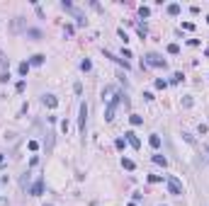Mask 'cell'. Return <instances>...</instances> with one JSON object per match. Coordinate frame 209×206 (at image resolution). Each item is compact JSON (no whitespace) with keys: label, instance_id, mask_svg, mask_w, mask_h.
Segmentation results:
<instances>
[{"label":"cell","instance_id":"obj_1","mask_svg":"<svg viewBox=\"0 0 209 206\" xmlns=\"http://www.w3.org/2000/svg\"><path fill=\"white\" fill-rule=\"evenodd\" d=\"M165 182H168V192H170L173 197H180V194H182V182H180L178 177L168 175V177H165Z\"/></svg>","mask_w":209,"mask_h":206},{"label":"cell","instance_id":"obj_2","mask_svg":"<svg viewBox=\"0 0 209 206\" xmlns=\"http://www.w3.org/2000/svg\"><path fill=\"white\" fill-rule=\"evenodd\" d=\"M146 66H153V68H165L168 63H165V58L163 56H158V54H146Z\"/></svg>","mask_w":209,"mask_h":206},{"label":"cell","instance_id":"obj_3","mask_svg":"<svg viewBox=\"0 0 209 206\" xmlns=\"http://www.w3.org/2000/svg\"><path fill=\"white\" fill-rule=\"evenodd\" d=\"M61 8H63V10H71V15L78 19V24H85V17H83V12H80V10H75L71 3H68V0H63V3H61Z\"/></svg>","mask_w":209,"mask_h":206},{"label":"cell","instance_id":"obj_4","mask_svg":"<svg viewBox=\"0 0 209 206\" xmlns=\"http://www.w3.org/2000/svg\"><path fill=\"white\" fill-rule=\"evenodd\" d=\"M85 124H88V104L83 102L80 104V116H78V129H80V133H85Z\"/></svg>","mask_w":209,"mask_h":206},{"label":"cell","instance_id":"obj_5","mask_svg":"<svg viewBox=\"0 0 209 206\" xmlns=\"http://www.w3.org/2000/svg\"><path fill=\"white\" fill-rule=\"evenodd\" d=\"M41 102H44V107H49V109H56V107H58V100H56L54 95H44Z\"/></svg>","mask_w":209,"mask_h":206},{"label":"cell","instance_id":"obj_6","mask_svg":"<svg viewBox=\"0 0 209 206\" xmlns=\"http://www.w3.org/2000/svg\"><path fill=\"white\" fill-rule=\"evenodd\" d=\"M124 136H127V141H129V143H131V148H141V141H139V136H136V133H134V131H127V133H124Z\"/></svg>","mask_w":209,"mask_h":206},{"label":"cell","instance_id":"obj_7","mask_svg":"<svg viewBox=\"0 0 209 206\" xmlns=\"http://www.w3.org/2000/svg\"><path fill=\"white\" fill-rule=\"evenodd\" d=\"M10 29H12V32H22V29H25V17H15L12 24H10ZM25 32H27V29H25Z\"/></svg>","mask_w":209,"mask_h":206},{"label":"cell","instance_id":"obj_8","mask_svg":"<svg viewBox=\"0 0 209 206\" xmlns=\"http://www.w3.org/2000/svg\"><path fill=\"white\" fill-rule=\"evenodd\" d=\"M41 192H44V182H41V179H36L34 184H32V197H39Z\"/></svg>","mask_w":209,"mask_h":206},{"label":"cell","instance_id":"obj_9","mask_svg":"<svg viewBox=\"0 0 209 206\" xmlns=\"http://www.w3.org/2000/svg\"><path fill=\"white\" fill-rule=\"evenodd\" d=\"M44 54H36V56H32L29 58V66H41V63H44Z\"/></svg>","mask_w":209,"mask_h":206},{"label":"cell","instance_id":"obj_10","mask_svg":"<svg viewBox=\"0 0 209 206\" xmlns=\"http://www.w3.org/2000/svg\"><path fill=\"white\" fill-rule=\"evenodd\" d=\"M168 15H180V5H178V3H170V5H168Z\"/></svg>","mask_w":209,"mask_h":206},{"label":"cell","instance_id":"obj_11","mask_svg":"<svg viewBox=\"0 0 209 206\" xmlns=\"http://www.w3.org/2000/svg\"><path fill=\"white\" fill-rule=\"evenodd\" d=\"M148 143H151L153 148H161V136H158V133H151V138H148Z\"/></svg>","mask_w":209,"mask_h":206},{"label":"cell","instance_id":"obj_12","mask_svg":"<svg viewBox=\"0 0 209 206\" xmlns=\"http://www.w3.org/2000/svg\"><path fill=\"white\" fill-rule=\"evenodd\" d=\"M25 34H27L29 39H34V41H36V39H41V32H39V29H27Z\"/></svg>","mask_w":209,"mask_h":206},{"label":"cell","instance_id":"obj_13","mask_svg":"<svg viewBox=\"0 0 209 206\" xmlns=\"http://www.w3.org/2000/svg\"><path fill=\"white\" fill-rule=\"evenodd\" d=\"M129 121L134 124V126H141V124H144V116H139V114H131V116H129Z\"/></svg>","mask_w":209,"mask_h":206},{"label":"cell","instance_id":"obj_14","mask_svg":"<svg viewBox=\"0 0 209 206\" xmlns=\"http://www.w3.org/2000/svg\"><path fill=\"white\" fill-rule=\"evenodd\" d=\"M122 167H124V170H134L136 165H134V160H129V158H122Z\"/></svg>","mask_w":209,"mask_h":206},{"label":"cell","instance_id":"obj_15","mask_svg":"<svg viewBox=\"0 0 209 206\" xmlns=\"http://www.w3.org/2000/svg\"><path fill=\"white\" fill-rule=\"evenodd\" d=\"M153 162H156V165H163V167L168 165V160H165L163 155H153Z\"/></svg>","mask_w":209,"mask_h":206},{"label":"cell","instance_id":"obj_16","mask_svg":"<svg viewBox=\"0 0 209 206\" xmlns=\"http://www.w3.org/2000/svg\"><path fill=\"white\" fill-rule=\"evenodd\" d=\"M29 73V61H25V63H19V75H27Z\"/></svg>","mask_w":209,"mask_h":206},{"label":"cell","instance_id":"obj_17","mask_svg":"<svg viewBox=\"0 0 209 206\" xmlns=\"http://www.w3.org/2000/svg\"><path fill=\"white\" fill-rule=\"evenodd\" d=\"M168 54H180V46L178 44H168Z\"/></svg>","mask_w":209,"mask_h":206},{"label":"cell","instance_id":"obj_18","mask_svg":"<svg viewBox=\"0 0 209 206\" xmlns=\"http://www.w3.org/2000/svg\"><path fill=\"white\" fill-rule=\"evenodd\" d=\"M156 87H158V90H165V87H168V83H165L163 78H158V80H156Z\"/></svg>","mask_w":209,"mask_h":206},{"label":"cell","instance_id":"obj_19","mask_svg":"<svg viewBox=\"0 0 209 206\" xmlns=\"http://www.w3.org/2000/svg\"><path fill=\"white\" fill-rule=\"evenodd\" d=\"M139 15H141V17H148V15H151V10H148V8H144V5H141V8H139Z\"/></svg>","mask_w":209,"mask_h":206},{"label":"cell","instance_id":"obj_20","mask_svg":"<svg viewBox=\"0 0 209 206\" xmlns=\"http://www.w3.org/2000/svg\"><path fill=\"white\" fill-rule=\"evenodd\" d=\"M114 146H117L119 150H124V146H127V141H124V138H117V141H114Z\"/></svg>","mask_w":209,"mask_h":206},{"label":"cell","instance_id":"obj_21","mask_svg":"<svg viewBox=\"0 0 209 206\" xmlns=\"http://www.w3.org/2000/svg\"><path fill=\"white\" fill-rule=\"evenodd\" d=\"M148 182L156 184V182H163V177H161V175H148Z\"/></svg>","mask_w":209,"mask_h":206},{"label":"cell","instance_id":"obj_22","mask_svg":"<svg viewBox=\"0 0 209 206\" xmlns=\"http://www.w3.org/2000/svg\"><path fill=\"white\" fill-rule=\"evenodd\" d=\"M136 32H139V37L144 39V37H146V24H139V27H136Z\"/></svg>","mask_w":209,"mask_h":206},{"label":"cell","instance_id":"obj_23","mask_svg":"<svg viewBox=\"0 0 209 206\" xmlns=\"http://www.w3.org/2000/svg\"><path fill=\"white\" fill-rule=\"evenodd\" d=\"M8 80H10V73H8V70H3V73H0V83H8Z\"/></svg>","mask_w":209,"mask_h":206},{"label":"cell","instance_id":"obj_24","mask_svg":"<svg viewBox=\"0 0 209 206\" xmlns=\"http://www.w3.org/2000/svg\"><path fill=\"white\" fill-rule=\"evenodd\" d=\"M80 68H83V70H90V68H92V63H90V61H88V58H85V61H83V63H80Z\"/></svg>","mask_w":209,"mask_h":206},{"label":"cell","instance_id":"obj_25","mask_svg":"<svg viewBox=\"0 0 209 206\" xmlns=\"http://www.w3.org/2000/svg\"><path fill=\"white\" fill-rule=\"evenodd\" d=\"M182 29H185V32H192V29H195V24H192V22H182Z\"/></svg>","mask_w":209,"mask_h":206},{"label":"cell","instance_id":"obj_26","mask_svg":"<svg viewBox=\"0 0 209 206\" xmlns=\"http://www.w3.org/2000/svg\"><path fill=\"white\" fill-rule=\"evenodd\" d=\"M73 90H75V95H80V92H83V85H80V83H75V85H73Z\"/></svg>","mask_w":209,"mask_h":206},{"label":"cell","instance_id":"obj_27","mask_svg":"<svg viewBox=\"0 0 209 206\" xmlns=\"http://www.w3.org/2000/svg\"><path fill=\"white\" fill-rule=\"evenodd\" d=\"M173 83H182V73H175L173 75Z\"/></svg>","mask_w":209,"mask_h":206},{"label":"cell","instance_id":"obj_28","mask_svg":"<svg viewBox=\"0 0 209 206\" xmlns=\"http://www.w3.org/2000/svg\"><path fill=\"white\" fill-rule=\"evenodd\" d=\"M0 206H10V201H8V197H0Z\"/></svg>","mask_w":209,"mask_h":206},{"label":"cell","instance_id":"obj_29","mask_svg":"<svg viewBox=\"0 0 209 206\" xmlns=\"http://www.w3.org/2000/svg\"><path fill=\"white\" fill-rule=\"evenodd\" d=\"M3 160H5V155H3V153H0V162H3Z\"/></svg>","mask_w":209,"mask_h":206},{"label":"cell","instance_id":"obj_30","mask_svg":"<svg viewBox=\"0 0 209 206\" xmlns=\"http://www.w3.org/2000/svg\"><path fill=\"white\" fill-rule=\"evenodd\" d=\"M129 206H136V204H134V201H131V204H129Z\"/></svg>","mask_w":209,"mask_h":206},{"label":"cell","instance_id":"obj_31","mask_svg":"<svg viewBox=\"0 0 209 206\" xmlns=\"http://www.w3.org/2000/svg\"><path fill=\"white\" fill-rule=\"evenodd\" d=\"M44 206H51V204H44Z\"/></svg>","mask_w":209,"mask_h":206},{"label":"cell","instance_id":"obj_32","mask_svg":"<svg viewBox=\"0 0 209 206\" xmlns=\"http://www.w3.org/2000/svg\"><path fill=\"white\" fill-rule=\"evenodd\" d=\"M207 22H209V17H207Z\"/></svg>","mask_w":209,"mask_h":206},{"label":"cell","instance_id":"obj_33","mask_svg":"<svg viewBox=\"0 0 209 206\" xmlns=\"http://www.w3.org/2000/svg\"><path fill=\"white\" fill-rule=\"evenodd\" d=\"M207 150H209V148H207Z\"/></svg>","mask_w":209,"mask_h":206}]
</instances>
